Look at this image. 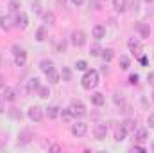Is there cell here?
I'll list each match as a JSON object with an SVG mask.
<instances>
[{"instance_id":"13","label":"cell","mask_w":154,"mask_h":153,"mask_svg":"<svg viewBox=\"0 0 154 153\" xmlns=\"http://www.w3.org/2000/svg\"><path fill=\"white\" fill-rule=\"evenodd\" d=\"M14 22H16V25H18L20 29H27V25H29V20H27V15H25V13H20Z\"/></svg>"},{"instance_id":"2","label":"cell","mask_w":154,"mask_h":153,"mask_svg":"<svg viewBox=\"0 0 154 153\" xmlns=\"http://www.w3.org/2000/svg\"><path fill=\"white\" fill-rule=\"evenodd\" d=\"M68 110H70L72 117H84V115H86V106H84V103L79 101V99H74V101L70 103Z\"/></svg>"},{"instance_id":"4","label":"cell","mask_w":154,"mask_h":153,"mask_svg":"<svg viewBox=\"0 0 154 153\" xmlns=\"http://www.w3.org/2000/svg\"><path fill=\"white\" fill-rule=\"evenodd\" d=\"M127 47H129V50H131L136 58H140V56H142V52H143V47H142L140 40H136V38L129 40V41H127Z\"/></svg>"},{"instance_id":"28","label":"cell","mask_w":154,"mask_h":153,"mask_svg":"<svg viewBox=\"0 0 154 153\" xmlns=\"http://www.w3.org/2000/svg\"><path fill=\"white\" fill-rule=\"evenodd\" d=\"M20 7H22V2H20V0H11V2H9V11H11V13H16Z\"/></svg>"},{"instance_id":"48","label":"cell","mask_w":154,"mask_h":153,"mask_svg":"<svg viewBox=\"0 0 154 153\" xmlns=\"http://www.w3.org/2000/svg\"><path fill=\"white\" fill-rule=\"evenodd\" d=\"M100 2H104V0H100Z\"/></svg>"},{"instance_id":"37","label":"cell","mask_w":154,"mask_h":153,"mask_svg":"<svg viewBox=\"0 0 154 153\" xmlns=\"http://www.w3.org/2000/svg\"><path fill=\"white\" fill-rule=\"evenodd\" d=\"M129 5L133 11H138L140 9V0H129Z\"/></svg>"},{"instance_id":"12","label":"cell","mask_w":154,"mask_h":153,"mask_svg":"<svg viewBox=\"0 0 154 153\" xmlns=\"http://www.w3.org/2000/svg\"><path fill=\"white\" fill-rule=\"evenodd\" d=\"M39 86H41V85H39L38 77H31V79L27 81V92H31V94H32V92H38Z\"/></svg>"},{"instance_id":"31","label":"cell","mask_w":154,"mask_h":153,"mask_svg":"<svg viewBox=\"0 0 154 153\" xmlns=\"http://www.w3.org/2000/svg\"><path fill=\"white\" fill-rule=\"evenodd\" d=\"M100 52H102V49L95 43V45H91V49H90V54L91 56H100Z\"/></svg>"},{"instance_id":"25","label":"cell","mask_w":154,"mask_h":153,"mask_svg":"<svg viewBox=\"0 0 154 153\" xmlns=\"http://www.w3.org/2000/svg\"><path fill=\"white\" fill-rule=\"evenodd\" d=\"M38 96L41 97V99H48V97H50V88H48V86H39Z\"/></svg>"},{"instance_id":"39","label":"cell","mask_w":154,"mask_h":153,"mask_svg":"<svg viewBox=\"0 0 154 153\" xmlns=\"http://www.w3.org/2000/svg\"><path fill=\"white\" fill-rule=\"evenodd\" d=\"M147 124H149V128H154V114H151L147 117Z\"/></svg>"},{"instance_id":"42","label":"cell","mask_w":154,"mask_h":153,"mask_svg":"<svg viewBox=\"0 0 154 153\" xmlns=\"http://www.w3.org/2000/svg\"><path fill=\"white\" fill-rule=\"evenodd\" d=\"M72 4H74V5H82L84 0H72Z\"/></svg>"},{"instance_id":"5","label":"cell","mask_w":154,"mask_h":153,"mask_svg":"<svg viewBox=\"0 0 154 153\" xmlns=\"http://www.w3.org/2000/svg\"><path fill=\"white\" fill-rule=\"evenodd\" d=\"M86 132H88V124H86V122L77 121L75 124H72V133H74L75 137H82V135H86Z\"/></svg>"},{"instance_id":"45","label":"cell","mask_w":154,"mask_h":153,"mask_svg":"<svg viewBox=\"0 0 154 153\" xmlns=\"http://www.w3.org/2000/svg\"><path fill=\"white\" fill-rule=\"evenodd\" d=\"M50 151H61V148H59V146H52Z\"/></svg>"},{"instance_id":"38","label":"cell","mask_w":154,"mask_h":153,"mask_svg":"<svg viewBox=\"0 0 154 153\" xmlns=\"http://www.w3.org/2000/svg\"><path fill=\"white\" fill-rule=\"evenodd\" d=\"M65 50H66V43H65V41H59V43H57V52L63 54Z\"/></svg>"},{"instance_id":"11","label":"cell","mask_w":154,"mask_h":153,"mask_svg":"<svg viewBox=\"0 0 154 153\" xmlns=\"http://www.w3.org/2000/svg\"><path fill=\"white\" fill-rule=\"evenodd\" d=\"M136 31L140 33V36H142V38H149V34H151L149 25H147V24H142V22H138V24H136Z\"/></svg>"},{"instance_id":"1","label":"cell","mask_w":154,"mask_h":153,"mask_svg":"<svg viewBox=\"0 0 154 153\" xmlns=\"http://www.w3.org/2000/svg\"><path fill=\"white\" fill-rule=\"evenodd\" d=\"M81 85L84 90H91L99 85V72L97 70H86V74L81 79Z\"/></svg>"},{"instance_id":"44","label":"cell","mask_w":154,"mask_h":153,"mask_svg":"<svg viewBox=\"0 0 154 153\" xmlns=\"http://www.w3.org/2000/svg\"><path fill=\"white\" fill-rule=\"evenodd\" d=\"M133 151H145V148H142V146H134Z\"/></svg>"},{"instance_id":"33","label":"cell","mask_w":154,"mask_h":153,"mask_svg":"<svg viewBox=\"0 0 154 153\" xmlns=\"http://www.w3.org/2000/svg\"><path fill=\"white\" fill-rule=\"evenodd\" d=\"M75 67H77V70H86V69H88V63H86L84 60H79L75 63Z\"/></svg>"},{"instance_id":"21","label":"cell","mask_w":154,"mask_h":153,"mask_svg":"<svg viewBox=\"0 0 154 153\" xmlns=\"http://www.w3.org/2000/svg\"><path fill=\"white\" fill-rule=\"evenodd\" d=\"M47 36H48L47 27H45V25L38 27V31H36V40H38V41H45V40H47Z\"/></svg>"},{"instance_id":"27","label":"cell","mask_w":154,"mask_h":153,"mask_svg":"<svg viewBox=\"0 0 154 153\" xmlns=\"http://www.w3.org/2000/svg\"><path fill=\"white\" fill-rule=\"evenodd\" d=\"M47 115H48V119H56L59 115V108L57 106H48L47 108Z\"/></svg>"},{"instance_id":"24","label":"cell","mask_w":154,"mask_h":153,"mask_svg":"<svg viewBox=\"0 0 154 153\" xmlns=\"http://www.w3.org/2000/svg\"><path fill=\"white\" fill-rule=\"evenodd\" d=\"M134 124H136V122H134V119H125V121L122 122V126L125 128V132H127V133H129V132H134Z\"/></svg>"},{"instance_id":"47","label":"cell","mask_w":154,"mask_h":153,"mask_svg":"<svg viewBox=\"0 0 154 153\" xmlns=\"http://www.w3.org/2000/svg\"><path fill=\"white\" fill-rule=\"evenodd\" d=\"M152 101H154V92H152Z\"/></svg>"},{"instance_id":"36","label":"cell","mask_w":154,"mask_h":153,"mask_svg":"<svg viewBox=\"0 0 154 153\" xmlns=\"http://www.w3.org/2000/svg\"><path fill=\"white\" fill-rule=\"evenodd\" d=\"M61 117H63V121H66V122H68V121L72 119V114H70V110H68V108H66V110H63V112H61Z\"/></svg>"},{"instance_id":"41","label":"cell","mask_w":154,"mask_h":153,"mask_svg":"<svg viewBox=\"0 0 154 153\" xmlns=\"http://www.w3.org/2000/svg\"><path fill=\"white\" fill-rule=\"evenodd\" d=\"M147 79H149V83H151V85H154V72H151V74L147 76Z\"/></svg>"},{"instance_id":"40","label":"cell","mask_w":154,"mask_h":153,"mask_svg":"<svg viewBox=\"0 0 154 153\" xmlns=\"http://www.w3.org/2000/svg\"><path fill=\"white\" fill-rule=\"evenodd\" d=\"M129 83H133V85L138 83V74H131V76H129Z\"/></svg>"},{"instance_id":"26","label":"cell","mask_w":154,"mask_h":153,"mask_svg":"<svg viewBox=\"0 0 154 153\" xmlns=\"http://www.w3.org/2000/svg\"><path fill=\"white\" fill-rule=\"evenodd\" d=\"M43 22H45V24H56V15L50 13V11L43 13Z\"/></svg>"},{"instance_id":"14","label":"cell","mask_w":154,"mask_h":153,"mask_svg":"<svg viewBox=\"0 0 154 153\" xmlns=\"http://www.w3.org/2000/svg\"><path fill=\"white\" fill-rule=\"evenodd\" d=\"M2 96H4L5 101H14V99H16V92H14V88H11V86H5V88L2 90Z\"/></svg>"},{"instance_id":"34","label":"cell","mask_w":154,"mask_h":153,"mask_svg":"<svg viewBox=\"0 0 154 153\" xmlns=\"http://www.w3.org/2000/svg\"><path fill=\"white\" fill-rule=\"evenodd\" d=\"M90 9H100V0H90Z\"/></svg>"},{"instance_id":"8","label":"cell","mask_w":154,"mask_h":153,"mask_svg":"<svg viewBox=\"0 0 154 153\" xmlns=\"http://www.w3.org/2000/svg\"><path fill=\"white\" fill-rule=\"evenodd\" d=\"M34 139V135H32V132L31 130H23V132H20V135H18V144H29L31 141Z\"/></svg>"},{"instance_id":"23","label":"cell","mask_w":154,"mask_h":153,"mask_svg":"<svg viewBox=\"0 0 154 153\" xmlns=\"http://www.w3.org/2000/svg\"><path fill=\"white\" fill-rule=\"evenodd\" d=\"M39 69H41V72H45V74H47L48 70H52V69H54V63H52L50 60H43V61L39 63Z\"/></svg>"},{"instance_id":"17","label":"cell","mask_w":154,"mask_h":153,"mask_svg":"<svg viewBox=\"0 0 154 153\" xmlns=\"http://www.w3.org/2000/svg\"><path fill=\"white\" fill-rule=\"evenodd\" d=\"M113 7L116 13H124L127 9V0H113Z\"/></svg>"},{"instance_id":"6","label":"cell","mask_w":154,"mask_h":153,"mask_svg":"<svg viewBox=\"0 0 154 153\" xmlns=\"http://www.w3.org/2000/svg\"><path fill=\"white\" fill-rule=\"evenodd\" d=\"M27 115H29V119H31V121L39 122V121L43 119V108H39V106H31V108H29V112H27Z\"/></svg>"},{"instance_id":"29","label":"cell","mask_w":154,"mask_h":153,"mask_svg":"<svg viewBox=\"0 0 154 153\" xmlns=\"http://www.w3.org/2000/svg\"><path fill=\"white\" fill-rule=\"evenodd\" d=\"M129 65H131L129 58H127V56H120V69H122V70H127Z\"/></svg>"},{"instance_id":"19","label":"cell","mask_w":154,"mask_h":153,"mask_svg":"<svg viewBox=\"0 0 154 153\" xmlns=\"http://www.w3.org/2000/svg\"><path fill=\"white\" fill-rule=\"evenodd\" d=\"M125 135H127V132H125V128L120 124V128H116V132H115V141L116 142H122V141L125 139Z\"/></svg>"},{"instance_id":"3","label":"cell","mask_w":154,"mask_h":153,"mask_svg":"<svg viewBox=\"0 0 154 153\" xmlns=\"http://www.w3.org/2000/svg\"><path fill=\"white\" fill-rule=\"evenodd\" d=\"M13 54H14V63H16V67H23V65L27 63V52H25V49L14 45V47H13Z\"/></svg>"},{"instance_id":"32","label":"cell","mask_w":154,"mask_h":153,"mask_svg":"<svg viewBox=\"0 0 154 153\" xmlns=\"http://www.w3.org/2000/svg\"><path fill=\"white\" fill-rule=\"evenodd\" d=\"M32 11H34L36 15H43V13H41V2H39V0H34V2H32Z\"/></svg>"},{"instance_id":"15","label":"cell","mask_w":154,"mask_h":153,"mask_svg":"<svg viewBox=\"0 0 154 153\" xmlns=\"http://www.w3.org/2000/svg\"><path fill=\"white\" fill-rule=\"evenodd\" d=\"M90 99H91V103H93L95 106H102V105H104V101H106V99H104V96H102L100 92H93V94L90 96Z\"/></svg>"},{"instance_id":"43","label":"cell","mask_w":154,"mask_h":153,"mask_svg":"<svg viewBox=\"0 0 154 153\" xmlns=\"http://www.w3.org/2000/svg\"><path fill=\"white\" fill-rule=\"evenodd\" d=\"M140 63H142V65H147V58H145V56H140Z\"/></svg>"},{"instance_id":"30","label":"cell","mask_w":154,"mask_h":153,"mask_svg":"<svg viewBox=\"0 0 154 153\" xmlns=\"http://www.w3.org/2000/svg\"><path fill=\"white\" fill-rule=\"evenodd\" d=\"M61 77H63V81H70V79H72V70H70L68 67H63V70H61Z\"/></svg>"},{"instance_id":"9","label":"cell","mask_w":154,"mask_h":153,"mask_svg":"<svg viewBox=\"0 0 154 153\" xmlns=\"http://www.w3.org/2000/svg\"><path fill=\"white\" fill-rule=\"evenodd\" d=\"M93 133H95V139H97V141H104L106 135H108V126H106V124H97Z\"/></svg>"},{"instance_id":"18","label":"cell","mask_w":154,"mask_h":153,"mask_svg":"<svg viewBox=\"0 0 154 153\" xmlns=\"http://www.w3.org/2000/svg\"><path fill=\"white\" fill-rule=\"evenodd\" d=\"M134 133V141H138V142H143V141H147V132L143 130V128H138L136 132H133Z\"/></svg>"},{"instance_id":"10","label":"cell","mask_w":154,"mask_h":153,"mask_svg":"<svg viewBox=\"0 0 154 153\" xmlns=\"http://www.w3.org/2000/svg\"><path fill=\"white\" fill-rule=\"evenodd\" d=\"M104 36H106V27H104V25H100V24L93 25V38H95V40H102Z\"/></svg>"},{"instance_id":"16","label":"cell","mask_w":154,"mask_h":153,"mask_svg":"<svg viewBox=\"0 0 154 153\" xmlns=\"http://www.w3.org/2000/svg\"><path fill=\"white\" fill-rule=\"evenodd\" d=\"M0 27L4 29V31H9L11 27H13V18L7 15V16H0Z\"/></svg>"},{"instance_id":"7","label":"cell","mask_w":154,"mask_h":153,"mask_svg":"<svg viewBox=\"0 0 154 153\" xmlns=\"http://www.w3.org/2000/svg\"><path fill=\"white\" fill-rule=\"evenodd\" d=\"M84 43H86V34H84L82 31H74V33H72V45L82 47Z\"/></svg>"},{"instance_id":"46","label":"cell","mask_w":154,"mask_h":153,"mask_svg":"<svg viewBox=\"0 0 154 153\" xmlns=\"http://www.w3.org/2000/svg\"><path fill=\"white\" fill-rule=\"evenodd\" d=\"M0 114H4V103L0 101Z\"/></svg>"},{"instance_id":"22","label":"cell","mask_w":154,"mask_h":153,"mask_svg":"<svg viewBox=\"0 0 154 153\" xmlns=\"http://www.w3.org/2000/svg\"><path fill=\"white\" fill-rule=\"evenodd\" d=\"M45 76H47V79H48V83H59V77H61V74H57V72L52 69V70H48Z\"/></svg>"},{"instance_id":"35","label":"cell","mask_w":154,"mask_h":153,"mask_svg":"<svg viewBox=\"0 0 154 153\" xmlns=\"http://www.w3.org/2000/svg\"><path fill=\"white\" fill-rule=\"evenodd\" d=\"M113 101H115V105H124V96L122 94H115L113 96Z\"/></svg>"},{"instance_id":"20","label":"cell","mask_w":154,"mask_h":153,"mask_svg":"<svg viewBox=\"0 0 154 153\" xmlns=\"http://www.w3.org/2000/svg\"><path fill=\"white\" fill-rule=\"evenodd\" d=\"M100 56H102V60L108 63V61H111V60L115 58V50H113V49H104V50L100 52Z\"/></svg>"}]
</instances>
